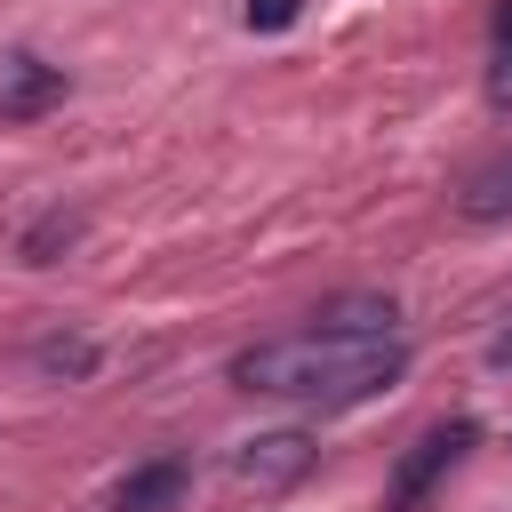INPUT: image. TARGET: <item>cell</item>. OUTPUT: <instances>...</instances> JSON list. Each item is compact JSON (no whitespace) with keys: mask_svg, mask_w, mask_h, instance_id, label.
Instances as JSON below:
<instances>
[{"mask_svg":"<svg viewBox=\"0 0 512 512\" xmlns=\"http://www.w3.org/2000/svg\"><path fill=\"white\" fill-rule=\"evenodd\" d=\"M400 368H408V352L392 336H328V328H304V336L248 344L232 360V384L240 392H272V400L344 408V400H368V392L400 384Z\"/></svg>","mask_w":512,"mask_h":512,"instance_id":"obj_1","label":"cell"},{"mask_svg":"<svg viewBox=\"0 0 512 512\" xmlns=\"http://www.w3.org/2000/svg\"><path fill=\"white\" fill-rule=\"evenodd\" d=\"M464 448H472V416H456V424H432V432H424V440L400 456V472H392L384 504H392V512H408V504H416V496H424V488H432V480H440V472H448Z\"/></svg>","mask_w":512,"mask_h":512,"instance_id":"obj_2","label":"cell"},{"mask_svg":"<svg viewBox=\"0 0 512 512\" xmlns=\"http://www.w3.org/2000/svg\"><path fill=\"white\" fill-rule=\"evenodd\" d=\"M64 104V72L32 48H0V120H40Z\"/></svg>","mask_w":512,"mask_h":512,"instance_id":"obj_3","label":"cell"},{"mask_svg":"<svg viewBox=\"0 0 512 512\" xmlns=\"http://www.w3.org/2000/svg\"><path fill=\"white\" fill-rule=\"evenodd\" d=\"M232 472H240L248 488H288V480L312 472V440H304V432H264V440H248V448L232 456Z\"/></svg>","mask_w":512,"mask_h":512,"instance_id":"obj_4","label":"cell"},{"mask_svg":"<svg viewBox=\"0 0 512 512\" xmlns=\"http://www.w3.org/2000/svg\"><path fill=\"white\" fill-rule=\"evenodd\" d=\"M184 488H192V464H184V456H160V464H136V472L120 480L112 512H176Z\"/></svg>","mask_w":512,"mask_h":512,"instance_id":"obj_5","label":"cell"},{"mask_svg":"<svg viewBox=\"0 0 512 512\" xmlns=\"http://www.w3.org/2000/svg\"><path fill=\"white\" fill-rule=\"evenodd\" d=\"M392 320H400L392 296H336V304L312 312V328H328V336H384Z\"/></svg>","mask_w":512,"mask_h":512,"instance_id":"obj_6","label":"cell"},{"mask_svg":"<svg viewBox=\"0 0 512 512\" xmlns=\"http://www.w3.org/2000/svg\"><path fill=\"white\" fill-rule=\"evenodd\" d=\"M80 240V216H64V208H48L32 232H24V264H56V248H72Z\"/></svg>","mask_w":512,"mask_h":512,"instance_id":"obj_7","label":"cell"},{"mask_svg":"<svg viewBox=\"0 0 512 512\" xmlns=\"http://www.w3.org/2000/svg\"><path fill=\"white\" fill-rule=\"evenodd\" d=\"M32 360H40V368H64V376H88V368H96V344H80V336H48Z\"/></svg>","mask_w":512,"mask_h":512,"instance_id":"obj_8","label":"cell"},{"mask_svg":"<svg viewBox=\"0 0 512 512\" xmlns=\"http://www.w3.org/2000/svg\"><path fill=\"white\" fill-rule=\"evenodd\" d=\"M296 8H304V0H248L240 16H248V32H288V24H296Z\"/></svg>","mask_w":512,"mask_h":512,"instance_id":"obj_9","label":"cell"},{"mask_svg":"<svg viewBox=\"0 0 512 512\" xmlns=\"http://www.w3.org/2000/svg\"><path fill=\"white\" fill-rule=\"evenodd\" d=\"M488 96H496V104H512V40H504V48H496V64H488Z\"/></svg>","mask_w":512,"mask_h":512,"instance_id":"obj_10","label":"cell"},{"mask_svg":"<svg viewBox=\"0 0 512 512\" xmlns=\"http://www.w3.org/2000/svg\"><path fill=\"white\" fill-rule=\"evenodd\" d=\"M496 208H512V176H504L496 192H480V200H472V216H496Z\"/></svg>","mask_w":512,"mask_h":512,"instance_id":"obj_11","label":"cell"},{"mask_svg":"<svg viewBox=\"0 0 512 512\" xmlns=\"http://www.w3.org/2000/svg\"><path fill=\"white\" fill-rule=\"evenodd\" d=\"M512 40V0H496V48Z\"/></svg>","mask_w":512,"mask_h":512,"instance_id":"obj_12","label":"cell"}]
</instances>
